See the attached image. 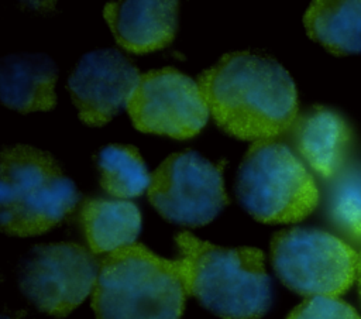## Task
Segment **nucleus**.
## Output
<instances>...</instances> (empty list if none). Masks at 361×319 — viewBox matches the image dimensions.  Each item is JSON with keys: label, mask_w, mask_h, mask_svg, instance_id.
<instances>
[{"label": "nucleus", "mask_w": 361, "mask_h": 319, "mask_svg": "<svg viewBox=\"0 0 361 319\" xmlns=\"http://www.w3.org/2000/svg\"><path fill=\"white\" fill-rule=\"evenodd\" d=\"M286 319H361L347 302L333 296H312L298 305Z\"/></svg>", "instance_id": "a211bd4d"}, {"label": "nucleus", "mask_w": 361, "mask_h": 319, "mask_svg": "<svg viewBox=\"0 0 361 319\" xmlns=\"http://www.w3.org/2000/svg\"><path fill=\"white\" fill-rule=\"evenodd\" d=\"M197 83L217 126L235 138L271 140L296 120L295 83L271 56L226 54L200 73Z\"/></svg>", "instance_id": "f257e3e1"}, {"label": "nucleus", "mask_w": 361, "mask_h": 319, "mask_svg": "<svg viewBox=\"0 0 361 319\" xmlns=\"http://www.w3.org/2000/svg\"><path fill=\"white\" fill-rule=\"evenodd\" d=\"M99 268L93 254L79 244H39L24 260L18 284L37 309L62 318L94 289Z\"/></svg>", "instance_id": "6e6552de"}, {"label": "nucleus", "mask_w": 361, "mask_h": 319, "mask_svg": "<svg viewBox=\"0 0 361 319\" xmlns=\"http://www.w3.org/2000/svg\"><path fill=\"white\" fill-rule=\"evenodd\" d=\"M86 241L94 254L134 244L141 230V213L124 199H89L80 210Z\"/></svg>", "instance_id": "4468645a"}, {"label": "nucleus", "mask_w": 361, "mask_h": 319, "mask_svg": "<svg viewBox=\"0 0 361 319\" xmlns=\"http://www.w3.org/2000/svg\"><path fill=\"white\" fill-rule=\"evenodd\" d=\"M357 281H358V292L361 298V251L358 253V261H357Z\"/></svg>", "instance_id": "6ab92c4d"}, {"label": "nucleus", "mask_w": 361, "mask_h": 319, "mask_svg": "<svg viewBox=\"0 0 361 319\" xmlns=\"http://www.w3.org/2000/svg\"><path fill=\"white\" fill-rule=\"evenodd\" d=\"M331 222L353 240L361 241V167L343 168L334 178L327 198Z\"/></svg>", "instance_id": "f3484780"}, {"label": "nucleus", "mask_w": 361, "mask_h": 319, "mask_svg": "<svg viewBox=\"0 0 361 319\" xmlns=\"http://www.w3.org/2000/svg\"><path fill=\"white\" fill-rule=\"evenodd\" d=\"M103 14L121 48L145 54L172 42L178 25V1H113L106 4Z\"/></svg>", "instance_id": "9b49d317"}, {"label": "nucleus", "mask_w": 361, "mask_h": 319, "mask_svg": "<svg viewBox=\"0 0 361 319\" xmlns=\"http://www.w3.org/2000/svg\"><path fill=\"white\" fill-rule=\"evenodd\" d=\"M271 261L278 278L289 289L309 298H337L357 277L358 254L331 233L292 227L272 237Z\"/></svg>", "instance_id": "423d86ee"}, {"label": "nucleus", "mask_w": 361, "mask_h": 319, "mask_svg": "<svg viewBox=\"0 0 361 319\" xmlns=\"http://www.w3.org/2000/svg\"><path fill=\"white\" fill-rule=\"evenodd\" d=\"M56 66L45 54H14L0 65L1 103L20 113L55 106Z\"/></svg>", "instance_id": "f8f14e48"}, {"label": "nucleus", "mask_w": 361, "mask_h": 319, "mask_svg": "<svg viewBox=\"0 0 361 319\" xmlns=\"http://www.w3.org/2000/svg\"><path fill=\"white\" fill-rule=\"evenodd\" d=\"M147 193L162 217L189 227L207 224L228 203L221 165L192 150L165 158L151 174Z\"/></svg>", "instance_id": "0eeeda50"}, {"label": "nucleus", "mask_w": 361, "mask_h": 319, "mask_svg": "<svg viewBox=\"0 0 361 319\" xmlns=\"http://www.w3.org/2000/svg\"><path fill=\"white\" fill-rule=\"evenodd\" d=\"M78 191L55 160L30 145L7 147L0 164V224L11 236L41 234L78 203Z\"/></svg>", "instance_id": "20e7f679"}, {"label": "nucleus", "mask_w": 361, "mask_h": 319, "mask_svg": "<svg viewBox=\"0 0 361 319\" xmlns=\"http://www.w3.org/2000/svg\"><path fill=\"white\" fill-rule=\"evenodd\" d=\"M3 319H10V318H6V316H4V318H3Z\"/></svg>", "instance_id": "aec40b11"}, {"label": "nucleus", "mask_w": 361, "mask_h": 319, "mask_svg": "<svg viewBox=\"0 0 361 319\" xmlns=\"http://www.w3.org/2000/svg\"><path fill=\"white\" fill-rule=\"evenodd\" d=\"M295 144L307 165L323 178H334L345 162L350 128L336 112L316 106L295 120Z\"/></svg>", "instance_id": "ddd939ff"}, {"label": "nucleus", "mask_w": 361, "mask_h": 319, "mask_svg": "<svg viewBox=\"0 0 361 319\" xmlns=\"http://www.w3.org/2000/svg\"><path fill=\"white\" fill-rule=\"evenodd\" d=\"M186 295L178 261L134 243L100 263L92 308L97 319H179Z\"/></svg>", "instance_id": "7ed1b4c3"}, {"label": "nucleus", "mask_w": 361, "mask_h": 319, "mask_svg": "<svg viewBox=\"0 0 361 319\" xmlns=\"http://www.w3.org/2000/svg\"><path fill=\"white\" fill-rule=\"evenodd\" d=\"M176 260L188 295L221 319H259L271 306V281L264 253L254 247L227 248L189 231L175 236Z\"/></svg>", "instance_id": "f03ea898"}, {"label": "nucleus", "mask_w": 361, "mask_h": 319, "mask_svg": "<svg viewBox=\"0 0 361 319\" xmlns=\"http://www.w3.org/2000/svg\"><path fill=\"white\" fill-rule=\"evenodd\" d=\"M127 112L137 130L178 140L199 134L209 117L199 83L175 68L142 73Z\"/></svg>", "instance_id": "1a4fd4ad"}, {"label": "nucleus", "mask_w": 361, "mask_h": 319, "mask_svg": "<svg viewBox=\"0 0 361 319\" xmlns=\"http://www.w3.org/2000/svg\"><path fill=\"white\" fill-rule=\"evenodd\" d=\"M102 188L116 198L140 196L148 189L151 175L133 145L110 144L96 155Z\"/></svg>", "instance_id": "dca6fc26"}, {"label": "nucleus", "mask_w": 361, "mask_h": 319, "mask_svg": "<svg viewBox=\"0 0 361 319\" xmlns=\"http://www.w3.org/2000/svg\"><path fill=\"white\" fill-rule=\"evenodd\" d=\"M140 78L130 58L114 48H102L79 59L66 88L80 120L87 126L100 127L127 104Z\"/></svg>", "instance_id": "9d476101"}, {"label": "nucleus", "mask_w": 361, "mask_h": 319, "mask_svg": "<svg viewBox=\"0 0 361 319\" xmlns=\"http://www.w3.org/2000/svg\"><path fill=\"white\" fill-rule=\"evenodd\" d=\"M303 23L307 35L330 52H361V1H313Z\"/></svg>", "instance_id": "2eb2a0df"}, {"label": "nucleus", "mask_w": 361, "mask_h": 319, "mask_svg": "<svg viewBox=\"0 0 361 319\" xmlns=\"http://www.w3.org/2000/svg\"><path fill=\"white\" fill-rule=\"evenodd\" d=\"M241 206L262 223H293L310 215L319 202L316 182L283 143L255 141L245 152L237 176Z\"/></svg>", "instance_id": "39448f33"}]
</instances>
